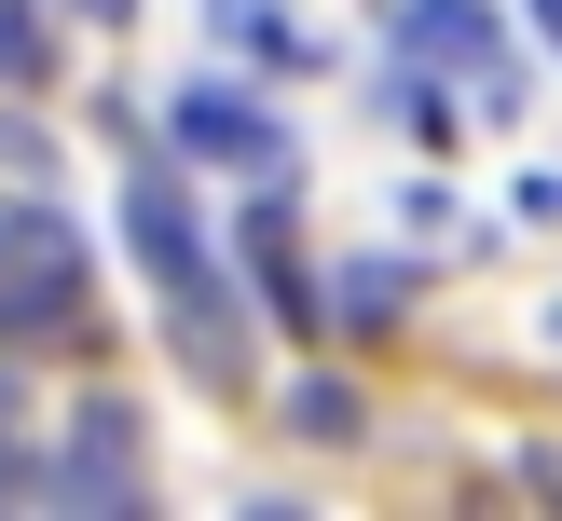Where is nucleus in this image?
Returning <instances> with one entry per match:
<instances>
[{
	"label": "nucleus",
	"mask_w": 562,
	"mask_h": 521,
	"mask_svg": "<svg viewBox=\"0 0 562 521\" xmlns=\"http://www.w3.org/2000/svg\"><path fill=\"white\" fill-rule=\"evenodd\" d=\"M97 329V261L55 192H0V343H82Z\"/></svg>",
	"instance_id": "f257e3e1"
},
{
	"label": "nucleus",
	"mask_w": 562,
	"mask_h": 521,
	"mask_svg": "<svg viewBox=\"0 0 562 521\" xmlns=\"http://www.w3.org/2000/svg\"><path fill=\"white\" fill-rule=\"evenodd\" d=\"M137 480H151V453H137V411L124 398H82L69 439L42 453V508H137Z\"/></svg>",
	"instance_id": "f03ea898"
},
{
	"label": "nucleus",
	"mask_w": 562,
	"mask_h": 521,
	"mask_svg": "<svg viewBox=\"0 0 562 521\" xmlns=\"http://www.w3.org/2000/svg\"><path fill=\"white\" fill-rule=\"evenodd\" d=\"M398 55H412V69H453L467 97H481V124H508V110H521V69H508V42H494L481 0H412Z\"/></svg>",
	"instance_id": "7ed1b4c3"
},
{
	"label": "nucleus",
	"mask_w": 562,
	"mask_h": 521,
	"mask_svg": "<svg viewBox=\"0 0 562 521\" xmlns=\"http://www.w3.org/2000/svg\"><path fill=\"white\" fill-rule=\"evenodd\" d=\"M124 247L151 261V288H165V302L220 274V261H206V234H192V192H179V165H137V179H124Z\"/></svg>",
	"instance_id": "20e7f679"
},
{
	"label": "nucleus",
	"mask_w": 562,
	"mask_h": 521,
	"mask_svg": "<svg viewBox=\"0 0 562 521\" xmlns=\"http://www.w3.org/2000/svg\"><path fill=\"white\" fill-rule=\"evenodd\" d=\"M179 151H206V165H247V179H289V124L274 110H247L234 82H179Z\"/></svg>",
	"instance_id": "39448f33"
},
{
	"label": "nucleus",
	"mask_w": 562,
	"mask_h": 521,
	"mask_svg": "<svg viewBox=\"0 0 562 521\" xmlns=\"http://www.w3.org/2000/svg\"><path fill=\"white\" fill-rule=\"evenodd\" d=\"M206 27H220V42H234V55H274V69H316V27H302L289 14V0H206Z\"/></svg>",
	"instance_id": "423d86ee"
},
{
	"label": "nucleus",
	"mask_w": 562,
	"mask_h": 521,
	"mask_svg": "<svg viewBox=\"0 0 562 521\" xmlns=\"http://www.w3.org/2000/svg\"><path fill=\"white\" fill-rule=\"evenodd\" d=\"M412 316V261H344L329 274V329H398Z\"/></svg>",
	"instance_id": "0eeeda50"
},
{
	"label": "nucleus",
	"mask_w": 562,
	"mask_h": 521,
	"mask_svg": "<svg viewBox=\"0 0 562 521\" xmlns=\"http://www.w3.org/2000/svg\"><path fill=\"white\" fill-rule=\"evenodd\" d=\"M0 508H42V426H27L14 371H0Z\"/></svg>",
	"instance_id": "6e6552de"
},
{
	"label": "nucleus",
	"mask_w": 562,
	"mask_h": 521,
	"mask_svg": "<svg viewBox=\"0 0 562 521\" xmlns=\"http://www.w3.org/2000/svg\"><path fill=\"white\" fill-rule=\"evenodd\" d=\"M27 82H55V27L42 0H0V97H27Z\"/></svg>",
	"instance_id": "1a4fd4ad"
},
{
	"label": "nucleus",
	"mask_w": 562,
	"mask_h": 521,
	"mask_svg": "<svg viewBox=\"0 0 562 521\" xmlns=\"http://www.w3.org/2000/svg\"><path fill=\"white\" fill-rule=\"evenodd\" d=\"M289 426H302V439H357V384H344V371H302V384H289Z\"/></svg>",
	"instance_id": "9d476101"
},
{
	"label": "nucleus",
	"mask_w": 562,
	"mask_h": 521,
	"mask_svg": "<svg viewBox=\"0 0 562 521\" xmlns=\"http://www.w3.org/2000/svg\"><path fill=\"white\" fill-rule=\"evenodd\" d=\"M69 14H97V27H124V14H137V0H69Z\"/></svg>",
	"instance_id": "9b49d317"
},
{
	"label": "nucleus",
	"mask_w": 562,
	"mask_h": 521,
	"mask_svg": "<svg viewBox=\"0 0 562 521\" xmlns=\"http://www.w3.org/2000/svg\"><path fill=\"white\" fill-rule=\"evenodd\" d=\"M521 480H536V494H562V453H536V466H521Z\"/></svg>",
	"instance_id": "f8f14e48"
},
{
	"label": "nucleus",
	"mask_w": 562,
	"mask_h": 521,
	"mask_svg": "<svg viewBox=\"0 0 562 521\" xmlns=\"http://www.w3.org/2000/svg\"><path fill=\"white\" fill-rule=\"evenodd\" d=\"M536 27H549V42H562V0H536Z\"/></svg>",
	"instance_id": "ddd939ff"
},
{
	"label": "nucleus",
	"mask_w": 562,
	"mask_h": 521,
	"mask_svg": "<svg viewBox=\"0 0 562 521\" xmlns=\"http://www.w3.org/2000/svg\"><path fill=\"white\" fill-rule=\"evenodd\" d=\"M549 329H562V316H549Z\"/></svg>",
	"instance_id": "4468645a"
}]
</instances>
